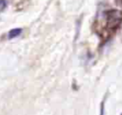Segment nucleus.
<instances>
[{
  "instance_id": "2",
  "label": "nucleus",
  "mask_w": 122,
  "mask_h": 115,
  "mask_svg": "<svg viewBox=\"0 0 122 115\" xmlns=\"http://www.w3.org/2000/svg\"><path fill=\"white\" fill-rule=\"evenodd\" d=\"M21 33H22V29H19V28L12 29L10 30L9 33H8V39H13V38H16V37H18Z\"/></svg>"
},
{
  "instance_id": "1",
  "label": "nucleus",
  "mask_w": 122,
  "mask_h": 115,
  "mask_svg": "<svg viewBox=\"0 0 122 115\" xmlns=\"http://www.w3.org/2000/svg\"><path fill=\"white\" fill-rule=\"evenodd\" d=\"M106 21L108 29L116 28L122 21V12L117 10H112L106 12Z\"/></svg>"
},
{
  "instance_id": "3",
  "label": "nucleus",
  "mask_w": 122,
  "mask_h": 115,
  "mask_svg": "<svg viewBox=\"0 0 122 115\" xmlns=\"http://www.w3.org/2000/svg\"><path fill=\"white\" fill-rule=\"evenodd\" d=\"M7 7V0H0V12L4 10Z\"/></svg>"
}]
</instances>
